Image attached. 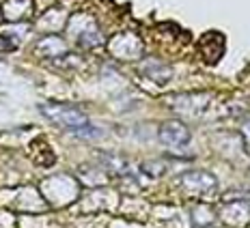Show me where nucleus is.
Listing matches in <instances>:
<instances>
[{
  "label": "nucleus",
  "instance_id": "obj_1",
  "mask_svg": "<svg viewBox=\"0 0 250 228\" xmlns=\"http://www.w3.org/2000/svg\"><path fill=\"white\" fill-rule=\"evenodd\" d=\"M41 110L45 112V116H48L50 121L59 123L61 127H65L67 132L74 133L76 138L91 140V138L102 136L100 129H97L86 118V114L80 112L74 106H65V103H50V106H41Z\"/></svg>",
  "mask_w": 250,
  "mask_h": 228
},
{
  "label": "nucleus",
  "instance_id": "obj_3",
  "mask_svg": "<svg viewBox=\"0 0 250 228\" xmlns=\"http://www.w3.org/2000/svg\"><path fill=\"white\" fill-rule=\"evenodd\" d=\"M143 74L151 77L153 82H158V84H166L168 82V77H170V67H166V65H160V63H155V60H147L143 67Z\"/></svg>",
  "mask_w": 250,
  "mask_h": 228
},
{
  "label": "nucleus",
  "instance_id": "obj_4",
  "mask_svg": "<svg viewBox=\"0 0 250 228\" xmlns=\"http://www.w3.org/2000/svg\"><path fill=\"white\" fill-rule=\"evenodd\" d=\"M244 133H246V138L250 140V123H248V125H246V127H244Z\"/></svg>",
  "mask_w": 250,
  "mask_h": 228
},
{
  "label": "nucleus",
  "instance_id": "obj_2",
  "mask_svg": "<svg viewBox=\"0 0 250 228\" xmlns=\"http://www.w3.org/2000/svg\"><path fill=\"white\" fill-rule=\"evenodd\" d=\"M160 140L170 147H184L190 142V132L177 121H168L160 127Z\"/></svg>",
  "mask_w": 250,
  "mask_h": 228
}]
</instances>
